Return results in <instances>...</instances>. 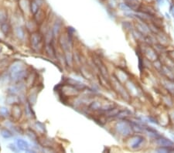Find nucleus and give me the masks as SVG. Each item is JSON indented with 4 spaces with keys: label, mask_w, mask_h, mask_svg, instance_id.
Returning a JSON list of instances; mask_svg holds the SVG:
<instances>
[{
    "label": "nucleus",
    "mask_w": 174,
    "mask_h": 153,
    "mask_svg": "<svg viewBox=\"0 0 174 153\" xmlns=\"http://www.w3.org/2000/svg\"><path fill=\"white\" fill-rule=\"evenodd\" d=\"M11 116L13 117V120L16 121H18L21 119V117L23 116V110L21 108L19 103L14 104L13 105L12 111H11Z\"/></svg>",
    "instance_id": "f257e3e1"
},
{
    "label": "nucleus",
    "mask_w": 174,
    "mask_h": 153,
    "mask_svg": "<svg viewBox=\"0 0 174 153\" xmlns=\"http://www.w3.org/2000/svg\"><path fill=\"white\" fill-rule=\"evenodd\" d=\"M31 40V45L33 46L34 49H38V47H40V45L42 44L43 42V36L41 35L40 33L38 32H35L31 34L30 37Z\"/></svg>",
    "instance_id": "f03ea898"
},
{
    "label": "nucleus",
    "mask_w": 174,
    "mask_h": 153,
    "mask_svg": "<svg viewBox=\"0 0 174 153\" xmlns=\"http://www.w3.org/2000/svg\"><path fill=\"white\" fill-rule=\"evenodd\" d=\"M16 145H17V148L20 150L22 151H27L30 148L27 142H26L23 139H17L16 140Z\"/></svg>",
    "instance_id": "7ed1b4c3"
},
{
    "label": "nucleus",
    "mask_w": 174,
    "mask_h": 153,
    "mask_svg": "<svg viewBox=\"0 0 174 153\" xmlns=\"http://www.w3.org/2000/svg\"><path fill=\"white\" fill-rule=\"evenodd\" d=\"M20 101V98L15 95V94H10L6 98V102L9 105H14L17 104Z\"/></svg>",
    "instance_id": "20e7f679"
},
{
    "label": "nucleus",
    "mask_w": 174,
    "mask_h": 153,
    "mask_svg": "<svg viewBox=\"0 0 174 153\" xmlns=\"http://www.w3.org/2000/svg\"><path fill=\"white\" fill-rule=\"evenodd\" d=\"M0 134L4 138H9L13 136V134H12L10 131L7 129V128H5V127H3L0 130Z\"/></svg>",
    "instance_id": "39448f33"
},
{
    "label": "nucleus",
    "mask_w": 174,
    "mask_h": 153,
    "mask_svg": "<svg viewBox=\"0 0 174 153\" xmlns=\"http://www.w3.org/2000/svg\"><path fill=\"white\" fill-rule=\"evenodd\" d=\"M39 9V6H38L37 3L33 0V1H31L30 3V10L32 13H33V15H35L36 12Z\"/></svg>",
    "instance_id": "423d86ee"
},
{
    "label": "nucleus",
    "mask_w": 174,
    "mask_h": 153,
    "mask_svg": "<svg viewBox=\"0 0 174 153\" xmlns=\"http://www.w3.org/2000/svg\"><path fill=\"white\" fill-rule=\"evenodd\" d=\"M7 18H8V13L7 11L5 10V9H0V23L2 24V23H5L6 21H7Z\"/></svg>",
    "instance_id": "0eeeda50"
},
{
    "label": "nucleus",
    "mask_w": 174,
    "mask_h": 153,
    "mask_svg": "<svg viewBox=\"0 0 174 153\" xmlns=\"http://www.w3.org/2000/svg\"><path fill=\"white\" fill-rule=\"evenodd\" d=\"M1 30H2L3 33L8 34L9 32V30H10V25H9V24L7 22L2 23V24H1Z\"/></svg>",
    "instance_id": "6e6552de"
},
{
    "label": "nucleus",
    "mask_w": 174,
    "mask_h": 153,
    "mask_svg": "<svg viewBox=\"0 0 174 153\" xmlns=\"http://www.w3.org/2000/svg\"><path fill=\"white\" fill-rule=\"evenodd\" d=\"M125 3H126L127 5H129V7L132 8V9H136V0H125Z\"/></svg>",
    "instance_id": "1a4fd4ad"
},
{
    "label": "nucleus",
    "mask_w": 174,
    "mask_h": 153,
    "mask_svg": "<svg viewBox=\"0 0 174 153\" xmlns=\"http://www.w3.org/2000/svg\"><path fill=\"white\" fill-rule=\"evenodd\" d=\"M159 143L161 146H166V147L169 146H173V144L167 139H160V140H159Z\"/></svg>",
    "instance_id": "9d476101"
},
{
    "label": "nucleus",
    "mask_w": 174,
    "mask_h": 153,
    "mask_svg": "<svg viewBox=\"0 0 174 153\" xmlns=\"http://www.w3.org/2000/svg\"><path fill=\"white\" fill-rule=\"evenodd\" d=\"M0 114L3 115V116H6L8 115V111L5 107H2L0 108Z\"/></svg>",
    "instance_id": "9b49d317"
},
{
    "label": "nucleus",
    "mask_w": 174,
    "mask_h": 153,
    "mask_svg": "<svg viewBox=\"0 0 174 153\" xmlns=\"http://www.w3.org/2000/svg\"><path fill=\"white\" fill-rule=\"evenodd\" d=\"M1 50H2V49H1V47H0V52H1Z\"/></svg>",
    "instance_id": "f8f14e48"
},
{
    "label": "nucleus",
    "mask_w": 174,
    "mask_h": 153,
    "mask_svg": "<svg viewBox=\"0 0 174 153\" xmlns=\"http://www.w3.org/2000/svg\"><path fill=\"white\" fill-rule=\"evenodd\" d=\"M0 151H1V147H0Z\"/></svg>",
    "instance_id": "ddd939ff"
}]
</instances>
